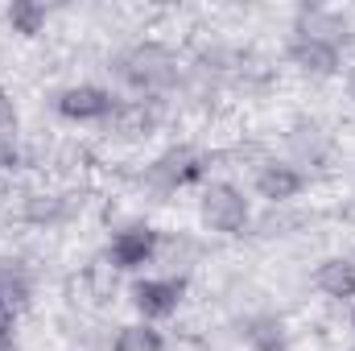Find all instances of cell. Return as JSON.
<instances>
[{
  "label": "cell",
  "instance_id": "1",
  "mask_svg": "<svg viewBox=\"0 0 355 351\" xmlns=\"http://www.w3.org/2000/svg\"><path fill=\"white\" fill-rule=\"evenodd\" d=\"M198 215L211 232H223V236H240L244 223H248V198L244 190H236L232 182H211L202 190V203H198Z\"/></svg>",
  "mask_w": 355,
  "mask_h": 351
},
{
  "label": "cell",
  "instance_id": "2",
  "mask_svg": "<svg viewBox=\"0 0 355 351\" xmlns=\"http://www.w3.org/2000/svg\"><path fill=\"white\" fill-rule=\"evenodd\" d=\"M178 302H182V281H174V277H145V281L132 285V306L141 310L145 323L170 318L178 310Z\"/></svg>",
  "mask_w": 355,
  "mask_h": 351
},
{
  "label": "cell",
  "instance_id": "3",
  "mask_svg": "<svg viewBox=\"0 0 355 351\" xmlns=\"http://www.w3.org/2000/svg\"><path fill=\"white\" fill-rule=\"evenodd\" d=\"M289 58H293L297 71L318 75V79L339 71V46H335V42H322V37H306V33H297V42L289 46Z\"/></svg>",
  "mask_w": 355,
  "mask_h": 351
},
{
  "label": "cell",
  "instance_id": "4",
  "mask_svg": "<svg viewBox=\"0 0 355 351\" xmlns=\"http://www.w3.org/2000/svg\"><path fill=\"white\" fill-rule=\"evenodd\" d=\"M302 186H306V174L289 162H268L257 170V194L268 203H289L302 194Z\"/></svg>",
  "mask_w": 355,
  "mask_h": 351
},
{
  "label": "cell",
  "instance_id": "5",
  "mask_svg": "<svg viewBox=\"0 0 355 351\" xmlns=\"http://www.w3.org/2000/svg\"><path fill=\"white\" fill-rule=\"evenodd\" d=\"M58 112L67 120H99L112 112V95L95 83H79V87H67L58 95Z\"/></svg>",
  "mask_w": 355,
  "mask_h": 351
},
{
  "label": "cell",
  "instance_id": "6",
  "mask_svg": "<svg viewBox=\"0 0 355 351\" xmlns=\"http://www.w3.org/2000/svg\"><path fill=\"white\" fill-rule=\"evenodd\" d=\"M153 248H157V232L137 223V228H124L112 240V261L120 264V268H141V264H149Z\"/></svg>",
  "mask_w": 355,
  "mask_h": 351
},
{
  "label": "cell",
  "instance_id": "7",
  "mask_svg": "<svg viewBox=\"0 0 355 351\" xmlns=\"http://www.w3.org/2000/svg\"><path fill=\"white\" fill-rule=\"evenodd\" d=\"M314 285H318L327 298H335V302H352L355 298V264L343 261V257L322 261L314 268Z\"/></svg>",
  "mask_w": 355,
  "mask_h": 351
},
{
  "label": "cell",
  "instance_id": "8",
  "mask_svg": "<svg viewBox=\"0 0 355 351\" xmlns=\"http://www.w3.org/2000/svg\"><path fill=\"white\" fill-rule=\"evenodd\" d=\"M128 75H132L137 83H145V87L166 83V79H170V54L157 50V46H145V50L132 54V71H128Z\"/></svg>",
  "mask_w": 355,
  "mask_h": 351
},
{
  "label": "cell",
  "instance_id": "9",
  "mask_svg": "<svg viewBox=\"0 0 355 351\" xmlns=\"http://www.w3.org/2000/svg\"><path fill=\"white\" fill-rule=\"evenodd\" d=\"M112 351H166V339H162L157 327H149V323H132V327H120V335H116Z\"/></svg>",
  "mask_w": 355,
  "mask_h": 351
},
{
  "label": "cell",
  "instance_id": "10",
  "mask_svg": "<svg viewBox=\"0 0 355 351\" xmlns=\"http://www.w3.org/2000/svg\"><path fill=\"white\" fill-rule=\"evenodd\" d=\"M244 339H248V348H252V351H281V348H285V327H281V318L261 314V318H252V323H248Z\"/></svg>",
  "mask_w": 355,
  "mask_h": 351
},
{
  "label": "cell",
  "instance_id": "11",
  "mask_svg": "<svg viewBox=\"0 0 355 351\" xmlns=\"http://www.w3.org/2000/svg\"><path fill=\"white\" fill-rule=\"evenodd\" d=\"M12 141H17V108H12V99L0 91V157L12 153Z\"/></svg>",
  "mask_w": 355,
  "mask_h": 351
},
{
  "label": "cell",
  "instance_id": "12",
  "mask_svg": "<svg viewBox=\"0 0 355 351\" xmlns=\"http://www.w3.org/2000/svg\"><path fill=\"white\" fill-rule=\"evenodd\" d=\"M42 8L37 4H12V12H8V21L21 29V33H37V25H42Z\"/></svg>",
  "mask_w": 355,
  "mask_h": 351
},
{
  "label": "cell",
  "instance_id": "13",
  "mask_svg": "<svg viewBox=\"0 0 355 351\" xmlns=\"http://www.w3.org/2000/svg\"><path fill=\"white\" fill-rule=\"evenodd\" d=\"M293 145H297L302 153H314V157L322 153V137H306V124H302V128L293 132Z\"/></svg>",
  "mask_w": 355,
  "mask_h": 351
},
{
  "label": "cell",
  "instance_id": "14",
  "mask_svg": "<svg viewBox=\"0 0 355 351\" xmlns=\"http://www.w3.org/2000/svg\"><path fill=\"white\" fill-rule=\"evenodd\" d=\"M347 95H352V99H355V67H352V71H347Z\"/></svg>",
  "mask_w": 355,
  "mask_h": 351
},
{
  "label": "cell",
  "instance_id": "15",
  "mask_svg": "<svg viewBox=\"0 0 355 351\" xmlns=\"http://www.w3.org/2000/svg\"><path fill=\"white\" fill-rule=\"evenodd\" d=\"M352 323H355V306H352Z\"/></svg>",
  "mask_w": 355,
  "mask_h": 351
},
{
  "label": "cell",
  "instance_id": "16",
  "mask_svg": "<svg viewBox=\"0 0 355 351\" xmlns=\"http://www.w3.org/2000/svg\"><path fill=\"white\" fill-rule=\"evenodd\" d=\"M0 314H4V302H0Z\"/></svg>",
  "mask_w": 355,
  "mask_h": 351
}]
</instances>
